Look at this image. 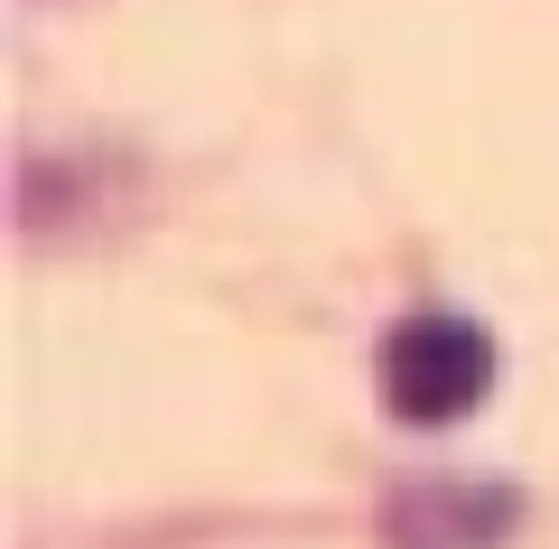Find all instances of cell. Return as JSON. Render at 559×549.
<instances>
[{
	"instance_id": "1",
	"label": "cell",
	"mask_w": 559,
	"mask_h": 549,
	"mask_svg": "<svg viewBox=\"0 0 559 549\" xmlns=\"http://www.w3.org/2000/svg\"><path fill=\"white\" fill-rule=\"evenodd\" d=\"M373 373H382V401H392L401 429H457L495 392V335L457 308H419L382 335Z\"/></svg>"
}]
</instances>
